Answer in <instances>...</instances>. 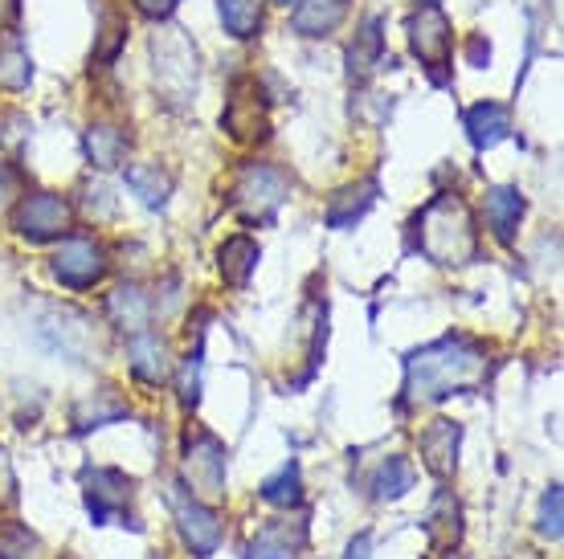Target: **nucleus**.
Here are the masks:
<instances>
[{
  "instance_id": "f257e3e1",
  "label": "nucleus",
  "mask_w": 564,
  "mask_h": 559,
  "mask_svg": "<svg viewBox=\"0 0 564 559\" xmlns=\"http://www.w3.org/2000/svg\"><path fill=\"white\" fill-rule=\"evenodd\" d=\"M482 376H487V348L466 336H446L410 355V364H405V401L410 405L446 401L454 392L482 384Z\"/></svg>"
},
{
  "instance_id": "f03ea898",
  "label": "nucleus",
  "mask_w": 564,
  "mask_h": 559,
  "mask_svg": "<svg viewBox=\"0 0 564 559\" xmlns=\"http://www.w3.org/2000/svg\"><path fill=\"white\" fill-rule=\"evenodd\" d=\"M417 250L434 266H470L479 253V233L475 217L454 193L434 196L417 217Z\"/></svg>"
},
{
  "instance_id": "7ed1b4c3",
  "label": "nucleus",
  "mask_w": 564,
  "mask_h": 559,
  "mask_svg": "<svg viewBox=\"0 0 564 559\" xmlns=\"http://www.w3.org/2000/svg\"><path fill=\"white\" fill-rule=\"evenodd\" d=\"M155 54V86L169 95V102H188L197 95V50L188 45L181 29H169L152 42Z\"/></svg>"
},
{
  "instance_id": "20e7f679",
  "label": "nucleus",
  "mask_w": 564,
  "mask_h": 559,
  "mask_svg": "<svg viewBox=\"0 0 564 559\" xmlns=\"http://www.w3.org/2000/svg\"><path fill=\"white\" fill-rule=\"evenodd\" d=\"M286 193H291V184H286V176L279 168H270V164H246V172L234 184V205H238V212L246 221L270 224L274 212L282 209Z\"/></svg>"
},
{
  "instance_id": "39448f33",
  "label": "nucleus",
  "mask_w": 564,
  "mask_h": 559,
  "mask_svg": "<svg viewBox=\"0 0 564 559\" xmlns=\"http://www.w3.org/2000/svg\"><path fill=\"white\" fill-rule=\"evenodd\" d=\"M184 474H188L193 494L200 503L226 498V446L213 434L188 429V437H184Z\"/></svg>"
},
{
  "instance_id": "423d86ee",
  "label": "nucleus",
  "mask_w": 564,
  "mask_h": 559,
  "mask_svg": "<svg viewBox=\"0 0 564 559\" xmlns=\"http://www.w3.org/2000/svg\"><path fill=\"white\" fill-rule=\"evenodd\" d=\"M172 515H176V527H181V539L188 544L193 556H213L217 544H221V515L213 511L209 503H200L193 490L172 486L169 494Z\"/></svg>"
},
{
  "instance_id": "0eeeda50",
  "label": "nucleus",
  "mask_w": 564,
  "mask_h": 559,
  "mask_svg": "<svg viewBox=\"0 0 564 559\" xmlns=\"http://www.w3.org/2000/svg\"><path fill=\"white\" fill-rule=\"evenodd\" d=\"M13 229L29 241H54L70 233V205L57 193H33L13 209Z\"/></svg>"
},
{
  "instance_id": "6e6552de",
  "label": "nucleus",
  "mask_w": 564,
  "mask_h": 559,
  "mask_svg": "<svg viewBox=\"0 0 564 559\" xmlns=\"http://www.w3.org/2000/svg\"><path fill=\"white\" fill-rule=\"evenodd\" d=\"M54 278L70 291H90L107 278V253L90 238H66L54 253Z\"/></svg>"
},
{
  "instance_id": "1a4fd4ad",
  "label": "nucleus",
  "mask_w": 564,
  "mask_h": 559,
  "mask_svg": "<svg viewBox=\"0 0 564 559\" xmlns=\"http://www.w3.org/2000/svg\"><path fill=\"white\" fill-rule=\"evenodd\" d=\"M131 503V478L111 470V465H95L86 470V511L95 518V527L102 523H123Z\"/></svg>"
},
{
  "instance_id": "9d476101",
  "label": "nucleus",
  "mask_w": 564,
  "mask_h": 559,
  "mask_svg": "<svg viewBox=\"0 0 564 559\" xmlns=\"http://www.w3.org/2000/svg\"><path fill=\"white\" fill-rule=\"evenodd\" d=\"M410 45L425 66H434V83H442V70H437V66L451 62V21H446V13H442L437 4H422V9L410 17Z\"/></svg>"
},
{
  "instance_id": "9b49d317",
  "label": "nucleus",
  "mask_w": 564,
  "mask_h": 559,
  "mask_svg": "<svg viewBox=\"0 0 564 559\" xmlns=\"http://www.w3.org/2000/svg\"><path fill=\"white\" fill-rule=\"evenodd\" d=\"M307 547V518H270L250 544V559H295Z\"/></svg>"
},
{
  "instance_id": "f8f14e48",
  "label": "nucleus",
  "mask_w": 564,
  "mask_h": 559,
  "mask_svg": "<svg viewBox=\"0 0 564 559\" xmlns=\"http://www.w3.org/2000/svg\"><path fill=\"white\" fill-rule=\"evenodd\" d=\"M221 123H226L229 135L241 143L262 140V135H267V107H262V95H258L254 83H241L238 90H234Z\"/></svg>"
},
{
  "instance_id": "ddd939ff",
  "label": "nucleus",
  "mask_w": 564,
  "mask_h": 559,
  "mask_svg": "<svg viewBox=\"0 0 564 559\" xmlns=\"http://www.w3.org/2000/svg\"><path fill=\"white\" fill-rule=\"evenodd\" d=\"M422 462L434 478H451L454 465H458V446H463V425L458 420H434L422 437Z\"/></svg>"
},
{
  "instance_id": "4468645a",
  "label": "nucleus",
  "mask_w": 564,
  "mask_h": 559,
  "mask_svg": "<svg viewBox=\"0 0 564 559\" xmlns=\"http://www.w3.org/2000/svg\"><path fill=\"white\" fill-rule=\"evenodd\" d=\"M422 531L442 551H451L463 539V506H458V498H454L451 490H437L434 494V503H430V511L422 518Z\"/></svg>"
},
{
  "instance_id": "2eb2a0df",
  "label": "nucleus",
  "mask_w": 564,
  "mask_h": 559,
  "mask_svg": "<svg viewBox=\"0 0 564 559\" xmlns=\"http://www.w3.org/2000/svg\"><path fill=\"white\" fill-rule=\"evenodd\" d=\"M344 17H348V0H299L291 25L303 37H327V33H336Z\"/></svg>"
},
{
  "instance_id": "dca6fc26",
  "label": "nucleus",
  "mask_w": 564,
  "mask_h": 559,
  "mask_svg": "<svg viewBox=\"0 0 564 559\" xmlns=\"http://www.w3.org/2000/svg\"><path fill=\"white\" fill-rule=\"evenodd\" d=\"M128 360H131V372H135L143 384H164V380L172 376L169 348H164V339L148 336V331H140V336L131 339Z\"/></svg>"
},
{
  "instance_id": "f3484780",
  "label": "nucleus",
  "mask_w": 564,
  "mask_h": 559,
  "mask_svg": "<svg viewBox=\"0 0 564 559\" xmlns=\"http://www.w3.org/2000/svg\"><path fill=\"white\" fill-rule=\"evenodd\" d=\"M372 205H377V180L348 184V188H339V193L332 196V205H327V224H332V229H352Z\"/></svg>"
},
{
  "instance_id": "a211bd4d",
  "label": "nucleus",
  "mask_w": 564,
  "mask_h": 559,
  "mask_svg": "<svg viewBox=\"0 0 564 559\" xmlns=\"http://www.w3.org/2000/svg\"><path fill=\"white\" fill-rule=\"evenodd\" d=\"M107 315H111V322L119 331L140 336V331H148V322H152V303H148V294L140 286H119L107 298Z\"/></svg>"
},
{
  "instance_id": "6ab92c4d",
  "label": "nucleus",
  "mask_w": 564,
  "mask_h": 559,
  "mask_svg": "<svg viewBox=\"0 0 564 559\" xmlns=\"http://www.w3.org/2000/svg\"><path fill=\"white\" fill-rule=\"evenodd\" d=\"M482 209H487V224H491L495 238L503 241V245H511L523 217V196L516 188H491L487 200H482Z\"/></svg>"
},
{
  "instance_id": "aec40b11",
  "label": "nucleus",
  "mask_w": 564,
  "mask_h": 559,
  "mask_svg": "<svg viewBox=\"0 0 564 559\" xmlns=\"http://www.w3.org/2000/svg\"><path fill=\"white\" fill-rule=\"evenodd\" d=\"M463 123H466V131H470V143H475V147H495L499 140H508L511 114H508V107H499V102H479V107L466 111Z\"/></svg>"
},
{
  "instance_id": "412c9836",
  "label": "nucleus",
  "mask_w": 564,
  "mask_h": 559,
  "mask_svg": "<svg viewBox=\"0 0 564 559\" xmlns=\"http://www.w3.org/2000/svg\"><path fill=\"white\" fill-rule=\"evenodd\" d=\"M86 155H90V164L95 168H119L123 164V155H128V135L111 123H95L86 131Z\"/></svg>"
},
{
  "instance_id": "4be33fe9",
  "label": "nucleus",
  "mask_w": 564,
  "mask_h": 559,
  "mask_svg": "<svg viewBox=\"0 0 564 559\" xmlns=\"http://www.w3.org/2000/svg\"><path fill=\"white\" fill-rule=\"evenodd\" d=\"M128 417V405L119 401V392L115 388H99L95 396H86V401H78V408H74V425L78 429H102V425H111V420Z\"/></svg>"
},
{
  "instance_id": "5701e85b",
  "label": "nucleus",
  "mask_w": 564,
  "mask_h": 559,
  "mask_svg": "<svg viewBox=\"0 0 564 559\" xmlns=\"http://www.w3.org/2000/svg\"><path fill=\"white\" fill-rule=\"evenodd\" d=\"M217 262H221V278H226L229 286H246L258 266V241L254 238H229L226 245L217 250Z\"/></svg>"
},
{
  "instance_id": "b1692460",
  "label": "nucleus",
  "mask_w": 564,
  "mask_h": 559,
  "mask_svg": "<svg viewBox=\"0 0 564 559\" xmlns=\"http://www.w3.org/2000/svg\"><path fill=\"white\" fill-rule=\"evenodd\" d=\"M413 482H417V474H413L410 458H384L381 470L372 474V494L381 498V503H393V498H405L413 490Z\"/></svg>"
},
{
  "instance_id": "393cba45",
  "label": "nucleus",
  "mask_w": 564,
  "mask_h": 559,
  "mask_svg": "<svg viewBox=\"0 0 564 559\" xmlns=\"http://www.w3.org/2000/svg\"><path fill=\"white\" fill-rule=\"evenodd\" d=\"M128 184L148 209H160L172 193V176L160 164H135V168H128Z\"/></svg>"
},
{
  "instance_id": "a878e982",
  "label": "nucleus",
  "mask_w": 564,
  "mask_h": 559,
  "mask_svg": "<svg viewBox=\"0 0 564 559\" xmlns=\"http://www.w3.org/2000/svg\"><path fill=\"white\" fill-rule=\"evenodd\" d=\"M258 494H262L270 506H286V511H291V506H299V503H303V474H299V465L286 462L279 474L262 482V490H258Z\"/></svg>"
},
{
  "instance_id": "bb28decb",
  "label": "nucleus",
  "mask_w": 564,
  "mask_h": 559,
  "mask_svg": "<svg viewBox=\"0 0 564 559\" xmlns=\"http://www.w3.org/2000/svg\"><path fill=\"white\" fill-rule=\"evenodd\" d=\"M33 78V62H29L25 45L4 42L0 45V90H25Z\"/></svg>"
},
{
  "instance_id": "cd10ccee",
  "label": "nucleus",
  "mask_w": 564,
  "mask_h": 559,
  "mask_svg": "<svg viewBox=\"0 0 564 559\" xmlns=\"http://www.w3.org/2000/svg\"><path fill=\"white\" fill-rule=\"evenodd\" d=\"M217 9L234 37H254L262 25V0H217Z\"/></svg>"
},
{
  "instance_id": "c85d7f7f",
  "label": "nucleus",
  "mask_w": 564,
  "mask_h": 559,
  "mask_svg": "<svg viewBox=\"0 0 564 559\" xmlns=\"http://www.w3.org/2000/svg\"><path fill=\"white\" fill-rule=\"evenodd\" d=\"M0 559H42V539L25 523H0Z\"/></svg>"
},
{
  "instance_id": "c756f323",
  "label": "nucleus",
  "mask_w": 564,
  "mask_h": 559,
  "mask_svg": "<svg viewBox=\"0 0 564 559\" xmlns=\"http://www.w3.org/2000/svg\"><path fill=\"white\" fill-rule=\"evenodd\" d=\"M384 50V37H381V21L372 17V21H365V29H360V37H356L352 54H348V62H352V74H368L372 66H377V57H381Z\"/></svg>"
},
{
  "instance_id": "7c9ffc66",
  "label": "nucleus",
  "mask_w": 564,
  "mask_h": 559,
  "mask_svg": "<svg viewBox=\"0 0 564 559\" xmlns=\"http://www.w3.org/2000/svg\"><path fill=\"white\" fill-rule=\"evenodd\" d=\"M540 535L561 539V486H549L544 503H540Z\"/></svg>"
},
{
  "instance_id": "2f4dec72",
  "label": "nucleus",
  "mask_w": 564,
  "mask_h": 559,
  "mask_svg": "<svg viewBox=\"0 0 564 559\" xmlns=\"http://www.w3.org/2000/svg\"><path fill=\"white\" fill-rule=\"evenodd\" d=\"M181 405L184 408L200 405V360L197 355H188L181 368Z\"/></svg>"
},
{
  "instance_id": "473e14b6",
  "label": "nucleus",
  "mask_w": 564,
  "mask_h": 559,
  "mask_svg": "<svg viewBox=\"0 0 564 559\" xmlns=\"http://www.w3.org/2000/svg\"><path fill=\"white\" fill-rule=\"evenodd\" d=\"M123 45V21L119 17H107L102 21V45H99V57H115V50Z\"/></svg>"
},
{
  "instance_id": "72a5a7b5",
  "label": "nucleus",
  "mask_w": 564,
  "mask_h": 559,
  "mask_svg": "<svg viewBox=\"0 0 564 559\" xmlns=\"http://www.w3.org/2000/svg\"><path fill=\"white\" fill-rule=\"evenodd\" d=\"M176 4L181 0H135V9H140L143 17H152V21H164V17L176 13Z\"/></svg>"
},
{
  "instance_id": "f704fd0d",
  "label": "nucleus",
  "mask_w": 564,
  "mask_h": 559,
  "mask_svg": "<svg viewBox=\"0 0 564 559\" xmlns=\"http://www.w3.org/2000/svg\"><path fill=\"white\" fill-rule=\"evenodd\" d=\"M344 559H372V535H368V531L356 535L352 544L344 547Z\"/></svg>"
},
{
  "instance_id": "c9c22d12",
  "label": "nucleus",
  "mask_w": 564,
  "mask_h": 559,
  "mask_svg": "<svg viewBox=\"0 0 564 559\" xmlns=\"http://www.w3.org/2000/svg\"><path fill=\"white\" fill-rule=\"evenodd\" d=\"M13 470H9V458L0 453V498H13Z\"/></svg>"
},
{
  "instance_id": "e433bc0d",
  "label": "nucleus",
  "mask_w": 564,
  "mask_h": 559,
  "mask_svg": "<svg viewBox=\"0 0 564 559\" xmlns=\"http://www.w3.org/2000/svg\"><path fill=\"white\" fill-rule=\"evenodd\" d=\"M487 57H491V45L482 42V37H475V42H470V62H475V66H487Z\"/></svg>"
},
{
  "instance_id": "4c0bfd02",
  "label": "nucleus",
  "mask_w": 564,
  "mask_h": 559,
  "mask_svg": "<svg viewBox=\"0 0 564 559\" xmlns=\"http://www.w3.org/2000/svg\"><path fill=\"white\" fill-rule=\"evenodd\" d=\"M282 4H291V0H282Z\"/></svg>"
}]
</instances>
